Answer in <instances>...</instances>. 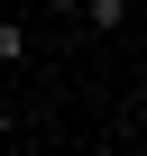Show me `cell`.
Here are the masks:
<instances>
[{
    "instance_id": "obj_1",
    "label": "cell",
    "mask_w": 147,
    "mask_h": 156,
    "mask_svg": "<svg viewBox=\"0 0 147 156\" xmlns=\"http://www.w3.org/2000/svg\"><path fill=\"white\" fill-rule=\"evenodd\" d=\"M28 64V19H0V73Z\"/></svg>"
},
{
    "instance_id": "obj_2",
    "label": "cell",
    "mask_w": 147,
    "mask_h": 156,
    "mask_svg": "<svg viewBox=\"0 0 147 156\" xmlns=\"http://www.w3.org/2000/svg\"><path fill=\"white\" fill-rule=\"evenodd\" d=\"M46 9H55V19H74V0H46Z\"/></svg>"
}]
</instances>
